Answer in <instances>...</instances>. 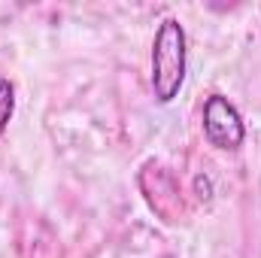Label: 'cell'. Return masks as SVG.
<instances>
[{
	"mask_svg": "<svg viewBox=\"0 0 261 258\" xmlns=\"http://www.w3.org/2000/svg\"><path fill=\"white\" fill-rule=\"evenodd\" d=\"M189 70V37L179 18L167 15L152 37L149 55V85L158 104H173L186 85Z\"/></svg>",
	"mask_w": 261,
	"mask_h": 258,
	"instance_id": "6da1fadb",
	"label": "cell"
},
{
	"mask_svg": "<svg viewBox=\"0 0 261 258\" xmlns=\"http://www.w3.org/2000/svg\"><path fill=\"white\" fill-rule=\"evenodd\" d=\"M200 125H203L206 143L222 149V152H234V149H240L246 143V122H243L240 110L219 91H213L203 100Z\"/></svg>",
	"mask_w": 261,
	"mask_h": 258,
	"instance_id": "7a4b0ae2",
	"label": "cell"
},
{
	"mask_svg": "<svg viewBox=\"0 0 261 258\" xmlns=\"http://www.w3.org/2000/svg\"><path fill=\"white\" fill-rule=\"evenodd\" d=\"M12 113H15V88H12V82L6 76H0V137L9 128Z\"/></svg>",
	"mask_w": 261,
	"mask_h": 258,
	"instance_id": "3957f363",
	"label": "cell"
}]
</instances>
